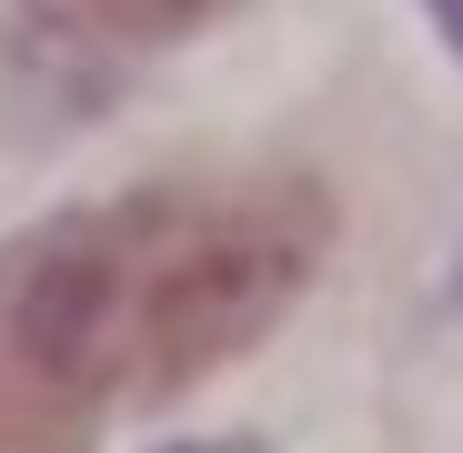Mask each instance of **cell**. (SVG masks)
Returning <instances> with one entry per match:
<instances>
[{
  "label": "cell",
  "mask_w": 463,
  "mask_h": 453,
  "mask_svg": "<svg viewBox=\"0 0 463 453\" xmlns=\"http://www.w3.org/2000/svg\"><path fill=\"white\" fill-rule=\"evenodd\" d=\"M333 242L292 172L162 182L61 212L0 252V453H91L111 403H151L252 353Z\"/></svg>",
  "instance_id": "6da1fadb"
},
{
  "label": "cell",
  "mask_w": 463,
  "mask_h": 453,
  "mask_svg": "<svg viewBox=\"0 0 463 453\" xmlns=\"http://www.w3.org/2000/svg\"><path fill=\"white\" fill-rule=\"evenodd\" d=\"M61 41H101V51H162L202 21H222L232 0H31Z\"/></svg>",
  "instance_id": "7a4b0ae2"
},
{
  "label": "cell",
  "mask_w": 463,
  "mask_h": 453,
  "mask_svg": "<svg viewBox=\"0 0 463 453\" xmlns=\"http://www.w3.org/2000/svg\"><path fill=\"white\" fill-rule=\"evenodd\" d=\"M433 21L453 31V51H463V0H433Z\"/></svg>",
  "instance_id": "3957f363"
},
{
  "label": "cell",
  "mask_w": 463,
  "mask_h": 453,
  "mask_svg": "<svg viewBox=\"0 0 463 453\" xmlns=\"http://www.w3.org/2000/svg\"><path fill=\"white\" fill-rule=\"evenodd\" d=\"M172 453H262V443H172Z\"/></svg>",
  "instance_id": "277c9868"
}]
</instances>
